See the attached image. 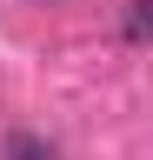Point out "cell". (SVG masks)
Instances as JSON below:
<instances>
[{"mask_svg": "<svg viewBox=\"0 0 153 160\" xmlns=\"http://www.w3.org/2000/svg\"><path fill=\"white\" fill-rule=\"evenodd\" d=\"M127 40H146V0H127Z\"/></svg>", "mask_w": 153, "mask_h": 160, "instance_id": "obj_2", "label": "cell"}, {"mask_svg": "<svg viewBox=\"0 0 153 160\" xmlns=\"http://www.w3.org/2000/svg\"><path fill=\"white\" fill-rule=\"evenodd\" d=\"M7 160H53V147L40 133H7Z\"/></svg>", "mask_w": 153, "mask_h": 160, "instance_id": "obj_1", "label": "cell"}]
</instances>
